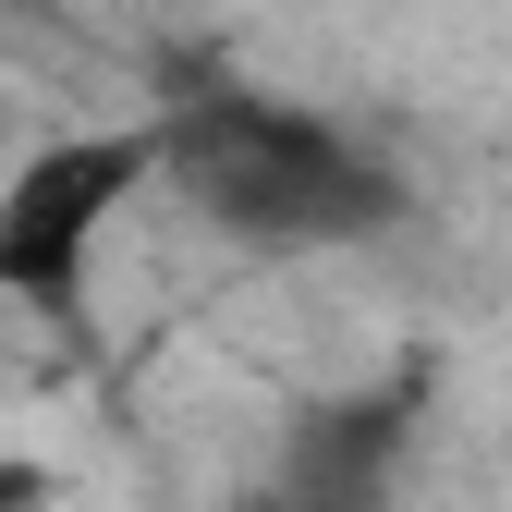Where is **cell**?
I'll use <instances>...</instances> for the list:
<instances>
[{
  "mask_svg": "<svg viewBox=\"0 0 512 512\" xmlns=\"http://www.w3.org/2000/svg\"><path fill=\"white\" fill-rule=\"evenodd\" d=\"M159 171L244 244H354L403 208L354 135H330L317 110H281V98H183L159 122Z\"/></svg>",
  "mask_w": 512,
  "mask_h": 512,
  "instance_id": "6da1fadb",
  "label": "cell"
},
{
  "mask_svg": "<svg viewBox=\"0 0 512 512\" xmlns=\"http://www.w3.org/2000/svg\"><path fill=\"white\" fill-rule=\"evenodd\" d=\"M159 171V135H61L0 183V293L13 305H74L98 269V232L135 208V183Z\"/></svg>",
  "mask_w": 512,
  "mask_h": 512,
  "instance_id": "7a4b0ae2",
  "label": "cell"
}]
</instances>
